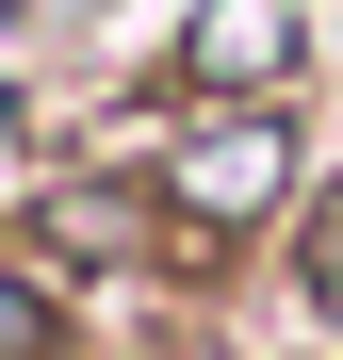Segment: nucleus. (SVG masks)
<instances>
[{"mask_svg":"<svg viewBox=\"0 0 343 360\" xmlns=\"http://www.w3.org/2000/svg\"><path fill=\"white\" fill-rule=\"evenodd\" d=\"M147 197H163V229H196V246H213V229H262L278 197H295V115H278V98L196 115V131L147 164Z\"/></svg>","mask_w":343,"mask_h":360,"instance_id":"obj_1","label":"nucleus"},{"mask_svg":"<svg viewBox=\"0 0 343 360\" xmlns=\"http://www.w3.org/2000/svg\"><path fill=\"white\" fill-rule=\"evenodd\" d=\"M278 82H295V0H196L180 98H278Z\"/></svg>","mask_w":343,"mask_h":360,"instance_id":"obj_2","label":"nucleus"},{"mask_svg":"<svg viewBox=\"0 0 343 360\" xmlns=\"http://www.w3.org/2000/svg\"><path fill=\"white\" fill-rule=\"evenodd\" d=\"M147 213H163V197H131V180H114V197H98V180H49V246H66V278H114V262L147 246Z\"/></svg>","mask_w":343,"mask_h":360,"instance_id":"obj_3","label":"nucleus"},{"mask_svg":"<svg viewBox=\"0 0 343 360\" xmlns=\"http://www.w3.org/2000/svg\"><path fill=\"white\" fill-rule=\"evenodd\" d=\"M295 295H311V328L343 344V180L311 197V229H295Z\"/></svg>","mask_w":343,"mask_h":360,"instance_id":"obj_4","label":"nucleus"},{"mask_svg":"<svg viewBox=\"0 0 343 360\" xmlns=\"http://www.w3.org/2000/svg\"><path fill=\"white\" fill-rule=\"evenodd\" d=\"M0 360H66V295L0 262Z\"/></svg>","mask_w":343,"mask_h":360,"instance_id":"obj_5","label":"nucleus"},{"mask_svg":"<svg viewBox=\"0 0 343 360\" xmlns=\"http://www.w3.org/2000/svg\"><path fill=\"white\" fill-rule=\"evenodd\" d=\"M17 131H33V98H17V82H0V148H17Z\"/></svg>","mask_w":343,"mask_h":360,"instance_id":"obj_6","label":"nucleus"}]
</instances>
